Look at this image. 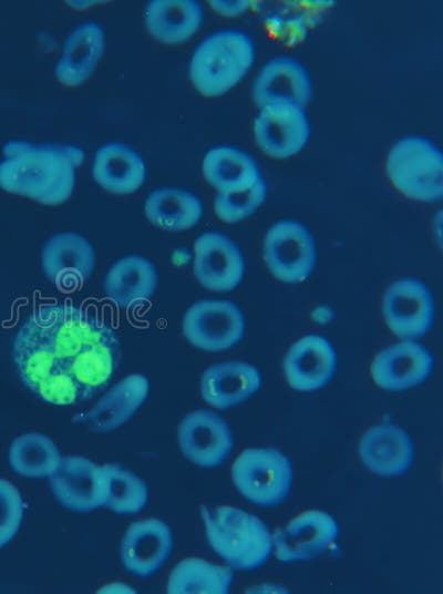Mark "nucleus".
<instances>
[{"instance_id": "obj_19", "label": "nucleus", "mask_w": 443, "mask_h": 594, "mask_svg": "<svg viewBox=\"0 0 443 594\" xmlns=\"http://www.w3.org/2000/svg\"><path fill=\"white\" fill-rule=\"evenodd\" d=\"M172 547L173 535L168 525L150 518L128 526L121 543V559L128 572L145 577L163 565Z\"/></svg>"}, {"instance_id": "obj_28", "label": "nucleus", "mask_w": 443, "mask_h": 594, "mask_svg": "<svg viewBox=\"0 0 443 594\" xmlns=\"http://www.w3.org/2000/svg\"><path fill=\"white\" fill-rule=\"evenodd\" d=\"M145 214L151 223L166 231H184L202 217L200 199L188 191L159 188L153 191L145 202Z\"/></svg>"}, {"instance_id": "obj_6", "label": "nucleus", "mask_w": 443, "mask_h": 594, "mask_svg": "<svg viewBox=\"0 0 443 594\" xmlns=\"http://www.w3.org/2000/svg\"><path fill=\"white\" fill-rule=\"evenodd\" d=\"M231 478L237 490L250 502L270 506L289 494L293 471L290 460L275 448H250L234 461Z\"/></svg>"}, {"instance_id": "obj_14", "label": "nucleus", "mask_w": 443, "mask_h": 594, "mask_svg": "<svg viewBox=\"0 0 443 594\" xmlns=\"http://www.w3.org/2000/svg\"><path fill=\"white\" fill-rule=\"evenodd\" d=\"M432 367L433 357L424 346L414 340H403L378 352L370 373L380 388L400 391L422 383Z\"/></svg>"}, {"instance_id": "obj_23", "label": "nucleus", "mask_w": 443, "mask_h": 594, "mask_svg": "<svg viewBox=\"0 0 443 594\" xmlns=\"http://www.w3.org/2000/svg\"><path fill=\"white\" fill-rule=\"evenodd\" d=\"M104 51V30L95 21H87L75 28L68 37L63 53L55 66L58 80L65 85L84 82Z\"/></svg>"}, {"instance_id": "obj_29", "label": "nucleus", "mask_w": 443, "mask_h": 594, "mask_svg": "<svg viewBox=\"0 0 443 594\" xmlns=\"http://www.w3.org/2000/svg\"><path fill=\"white\" fill-rule=\"evenodd\" d=\"M233 577V571L228 566L189 557L179 562L172 571L167 593L226 594L229 592Z\"/></svg>"}, {"instance_id": "obj_20", "label": "nucleus", "mask_w": 443, "mask_h": 594, "mask_svg": "<svg viewBox=\"0 0 443 594\" xmlns=\"http://www.w3.org/2000/svg\"><path fill=\"white\" fill-rule=\"evenodd\" d=\"M359 455L373 473L396 477L412 465L414 445L411 437L401 427L382 423L368 429L362 436Z\"/></svg>"}, {"instance_id": "obj_16", "label": "nucleus", "mask_w": 443, "mask_h": 594, "mask_svg": "<svg viewBox=\"0 0 443 594\" xmlns=\"http://www.w3.org/2000/svg\"><path fill=\"white\" fill-rule=\"evenodd\" d=\"M312 95V83L306 68L287 55L269 60L253 84V98L260 109L274 103H291L305 107Z\"/></svg>"}, {"instance_id": "obj_17", "label": "nucleus", "mask_w": 443, "mask_h": 594, "mask_svg": "<svg viewBox=\"0 0 443 594\" xmlns=\"http://www.w3.org/2000/svg\"><path fill=\"white\" fill-rule=\"evenodd\" d=\"M50 485L58 501L72 511L89 512L103 505L101 467L83 457L61 458Z\"/></svg>"}, {"instance_id": "obj_8", "label": "nucleus", "mask_w": 443, "mask_h": 594, "mask_svg": "<svg viewBox=\"0 0 443 594\" xmlns=\"http://www.w3.org/2000/svg\"><path fill=\"white\" fill-rule=\"evenodd\" d=\"M245 319L238 306L229 300L203 299L193 304L183 319V334L194 347L223 351L241 340Z\"/></svg>"}, {"instance_id": "obj_34", "label": "nucleus", "mask_w": 443, "mask_h": 594, "mask_svg": "<svg viewBox=\"0 0 443 594\" xmlns=\"http://www.w3.org/2000/svg\"><path fill=\"white\" fill-rule=\"evenodd\" d=\"M212 7L222 14L236 16L244 12L248 7V1H210Z\"/></svg>"}, {"instance_id": "obj_11", "label": "nucleus", "mask_w": 443, "mask_h": 594, "mask_svg": "<svg viewBox=\"0 0 443 594\" xmlns=\"http://www.w3.org/2000/svg\"><path fill=\"white\" fill-rule=\"evenodd\" d=\"M339 536L333 516L308 510L293 518L272 535L275 554L280 562L307 561L327 551Z\"/></svg>"}, {"instance_id": "obj_13", "label": "nucleus", "mask_w": 443, "mask_h": 594, "mask_svg": "<svg viewBox=\"0 0 443 594\" xmlns=\"http://www.w3.org/2000/svg\"><path fill=\"white\" fill-rule=\"evenodd\" d=\"M245 260L238 246L225 234L207 232L194 244V274L214 291L234 289L243 279Z\"/></svg>"}, {"instance_id": "obj_30", "label": "nucleus", "mask_w": 443, "mask_h": 594, "mask_svg": "<svg viewBox=\"0 0 443 594\" xmlns=\"http://www.w3.org/2000/svg\"><path fill=\"white\" fill-rule=\"evenodd\" d=\"M61 460L55 443L40 433H25L16 438L9 449L11 468L28 478L50 477Z\"/></svg>"}, {"instance_id": "obj_26", "label": "nucleus", "mask_w": 443, "mask_h": 594, "mask_svg": "<svg viewBox=\"0 0 443 594\" xmlns=\"http://www.w3.org/2000/svg\"><path fill=\"white\" fill-rule=\"evenodd\" d=\"M202 21L203 8L195 0H153L145 11L150 33L169 44L187 41Z\"/></svg>"}, {"instance_id": "obj_22", "label": "nucleus", "mask_w": 443, "mask_h": 594, "mask_svg": "<svg viewBox=\"0 0 443 594\" xmlns=\"http://www.w3.org/2000/svg\"><path fill=\"white\" fill-rule=\"evenodd\" d=\"M157 287L155 266L145 257L132 255L117 260L104 280L106 297L121 308L148 300Z\"/></svg>"}, {"instance_id": "obj_24", "label": "nucleus", "mask_w": 443, "mask_h": 594, "mask_svg": "<svg viewBox=\"0 0 443 594\" xmlns=\"http://www.w3.org/2000/svg\"><path fill=\"white\" fill-rule=\"evenodd\" d=\"M145 175L144 161L130 146L107 143L97 150L93 163V177L107 192L133 193L142 186Z\"/></svg>"}, {"instance_id": "obj_1", "label": "nucleus", "mask_w": 443, "mask_h": 594, "mask_svg": "<svg viewBox=\"0 0 443 594\" xmlns=\"http://www.w3.org/2000/svg\"><path fill=\"white\" fill-rule=\"evenodd\" d=\"M13 361L24 386L54 406L90 400L112 380L121 344L96 313L68 303L38 306L17 331Z\"/></svg>"}, {"instance_id": "obj_32", "label": "nucleus", "mask_w": 443, "mask_h": 594, "mask_svg": "<svg viewBox=\"0 0 443 594\" xmlns=\"http://www.w3.org/2000/svg\"><path fill=\"white\" fill-rule=\"evenodd\" d=\"M267 185L260 177L248 188L234 192H218L214 209L226 223H236L251 215L266 199Z\"/></svg>"}, {"instance_id": "obj_7", "label": "nucleus", "mask_w": 443, "mask_h": 594, "mask_svg": "<svg viewBox=\"0 0 443 594\" xmlns=\"http://www.w3.org/2000/svg\"><path fill=\"white\" fill-rule=\"evenodd\" d=\"M264 260L270 273L289 284L306 280L316 264V244L307 227L292 219L274 224L265 235Z\"/></svg>"}, {"instance_id": "obj_33", "label": "nucleus", "mask_w": 443, "mask_h": 594, "mask_svg": "<svg viewBox=\"0 0 443 594\" xmlns=\"http://www.w3.org/2000/svg\"><path fill=\"white\" fill-rule=\"evenodd\" d=\"M23 501L18 489L0 479V547L17 534L23 515Z\"/></svg>"}, {"instance_id": "obj_25", "label": "nucleus", "mask_w": 443, "mask_h": 594, "mask_svg": "<svg viewBox=\"0 0 443 594\" xmlns=\"http://www.w3.org/2000/svg\"><path fill=\"white\" fill-rule=\"evenodd\" d=\"M150 391L147 378L140 373L125 377L115 383L86 418L92 430L106 432L123 424L146 400Z\"/></svg>"}, {"instance_id": "obj_10", "label": "nucleus", "mask_w": 443, "mask_h": 594, "mask_svg": "<svg viewBox=\"0 0 443 594\" xmlns=\"http://www.w3.org/2000/svg\"><path fill=\"white\" fill-rule=\"evenodd\" d=\"M310 124L305 107L291 103H274L260 109L254 123L258 147L274 158H288L308 142Z\"/></svg>"}, {"instance_id": "obj_2", "label": "nucleus", "mask_w": 443, "mask_h": 594, "mask_svg": "<svg viewBox=\"0 0 443 594\" xmlns=\"http://www.w3.org/2000/svg\"><path fill=\"white\" fill-rule=\"evenodd\" d=\"M83 160L84 151L72 144L10 141L3 145L0 187L41 204L59 205L71 196L74 168Z\"/></svg>"}, {"instance_id": "obj_12", "label": "nucleus", "mask_w": 443, "mask_h": 594, "mask_svg": "<svg viewBox=\"0 0 443 594\" xmlns=\"http://www.w3.org/2000/svg\"><path fill=\"white\" fill-rule=\"evenodd\" d=\"M178 444L183 454L194 464L213 468L231 453L234 441L228 424L209 410H195L179 423Z\"/></svg>"}, {"instance_id": "obj_31", "label": "nucleus", "mask_w": 443, "mask_h": 594, "mask_svg": "<svg viewBox=\"0 0 443 594\" xmlns=\"http://www.w3.org/2000/svg\"><path fill=\"white\" fill-rule=\"evenodd\" d=\"M103 506L120 514L140 512L147 501V487L142 479L119 464L101 467Z\"/></svg>"}, {"instance_id": "obj_15", "label": "nucleus", "mask_w": 443, "mask_h": 594, "mask_svg": "<svg viewBox=\"0 0 443 594\" xmlns=\"http://www.w3.org/2000/svg\"><path fill=\"white\" fill-rule=\"evenodd\" d=\"M95 254L87 239L75 233L53 235L42 249V268L62 290L82 286L93 272Z\"/></svg>"}, {"instance_id": "obj_4", "label": "nucleus", "mask_w": 443, "mask_h": 594, "mask_svg": "<svg viewBox=\"0 0 443 594\" xmlns=\"http://www.w3.org/2000/svg\"><path fill=\"white\" fill-rule=\"evenodd\" d=\"M255 55L254 41L246 32L217 31L196 48L189 65L190 80L203 95H222L245 78Z\"/></svg>"}, {"instance_id": "obj_9", "label": "nucleus", "mask_w": 443, "mask_h": 594, "mask_svg": "<svg viewBox=\"0 0 443 594\" xmlns=\"http://www.w3.org/2000/svg\"><path fill=\"white\" fill-rule=\"evenodd\" d=\"M382 311L388 328L399 338L424 336L434 319V301L427 286L415 278H401L387 289Z\"/></svg>"}, {"instance_id": "obj_18", "label": "nucleus", "mask_w": 443, "mask_h": 594, "mask_svg": "<svg viewBox=\"0 0 443 594\" xmlns=\"http://www.w3.org/2000/svg\"><path fill=\"white\" fill-rule=\"evenodd\" d=\"M337 354L330 341L319 335L298 339L284 359V372L289 386L299 391L322 388L333 376Z\"/></svg>"}, {"instance_id": "obj_21", "label": "nucleus", "mask_w": 443, "mask_h": 594, "mask_svg": "<svg viewBox=\"0 0 443 594\" xmlns=\"http://www.w3.org/2000/svg\"><path fill=\"white\" fill-rule=\"evenodd\" d=\"M260 386L261 376L255 366L226 361L213 365L203 372L200 393L212 407L227 409L249 398Z\"/></svg>"}, {"instance_id": "obj_3", "label": "nucleus", "mask_w": 443, "mask_h": 594, "mask_svg": "<svg viewBox=\"0 0 443 594\" xmlns=\"http://www.w3.org/2000/svg\"><path fill=\"white\" fill-rule=\"evenodd\" d=\"M200 513L212 549L230 567L250 571L268 561L272 534L259 518L228 505L202 506Z\"/></svg>"}, {"instance_id": "obj_27", "label": "nucleus", "mask_w": 443, "mask_h": 594, "mask_svg": "<svg viewBox=\"0 0 443 594\" xmlns=\"http://www.w3.org/2000/svg\"><path fill=\"white\" fill-rule=\"evenodd\" d=\"M203 174L218 192L245 190L261 177L258 164L247 152L227 145L213 147L206 153Z\"/></svg>"}, {"instance_id": "obj_5", "label": "nucleus", "mask_w": 443, "mask_h": 594, "mask_svg": "<svg viewBox=\"0 0 443 594\" xmlns=\"http://www.w3.org/2000/svg\"><path fill=\"white\" fill-rule=\"evenodd\" d=\"M391 184L405 197L440 201L443 195V155L429 139L411 135L396 142L387 158Z\"/></svg>"}]
</instances>
